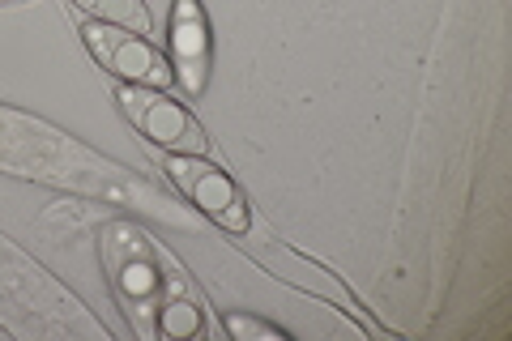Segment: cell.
I'll list each match as a JSON object with an SVG mask.
<instances>
[{
  "instance_id": "cell-7",
  "label": "cell",
  "mask_w": 512,
  "mask_h": 341,
  "mask_svg": "<svg viewBox=\"0 0 512 341\" xmlns=\"http://www.w3.org/2000/svg\"><path fill=\"white\" fill-rule=\"evenodd\" d=\"M73 5L94 13V18H103V22H120L128 30H137V35L150 30V13H146L141 0H73Z\"/></svg>"
},
{
  "instance_id": "cell-8",
  "label": "cell",
  "mask_w": 512,
  "mask_h": 341,
  "mask_svg": "<svg viewBox=\"0 0 512 341\" xmlns=\"http://www.w3.org/2000/svg\"><path fill=\"white\" fill-rule=\"evenodd\" d=\"M227 333L239 337V341H269V337H282V329H274V324H265V320H256V316H227Z\"/></svg>"
},
{
  "instance_id": "cell-5",
  "label": "cell",
  "mask_w": 512,
  "mask_h": 341,
  "mask_svg": "<svg viewBox=\"0 0 512 341\" xmlns=\"http://www.w3.org/2000/svg\"><path fill=\"white\" fill-rule=\"evenodd\" d=\"M82 35L103 69H111L116 77H128L133 86H167L171 81V69L163 64V56H158L137 30H116V26L90 22V26H82Z\"/></svg>"
},
{
  "instance_id": "cell-9",
  "label": "cell",
  "mask_w": 512,
  "mask_h": 341,
  "mask_svg": "<svg viewBox=\"0 0 512 341\" xmlns=\"http://www.w3.org/2000/svg\"><path fill=\"white\" fill-rule=\"evenodd\" d=\"M0 5H22V0H0Z\"/></svg>"
},
{
  "instance_id": "cell-3",
  "label": "cell",
  "mask_w": 512,
  "mask_h": 341,
  "mask_svg": "<svg viewBox=\"0 0 512 341\" xmlns=\"http://www.w3.org/2000/svg\"><path fill=\"white\" fill-rule=\"evenodd\" d=\"M171 180L184 188V197L201 209L205 218H214L222 231L231 235H244L248 231V205H244V192L231 184V175L205 162L201 154H175L171 158Z\"/></svg>"
},
{
  "instance_id": "cell-2",
  "label": "cell",
  "mask_w": 512,
  "mask_h": 341,
  "mask_svg": "<svg viewBox=\"0 0 512 341\" xmlns=\"http://www.w3.org/2000/svg\"><path fill=\"white\" fill-rule=\"evenodd\" d=\"M0 320L22 337H90L107 341V329L94 324L82 303L47 278L39 265L5 243L0 235Z\"/></svg>"
},
{
  "instance_id": "cell-6",
  "label": "cell",
  "mask_w": 512,
  "mask_h": 341,
  "mask_svg": "<svg viewBox=\"0 0 512 341\" xmlns=\"http://www.w3.org/2000/svg\"><path fill=\"white\" fill-rule=\"evenodd\" d=\"M171 64H175V77L188 94H201L205 90V77H210V22L197 0H175V13H171Z\"/></svg>"
},
{
  "instance_id": "cell-4",
  "label": "cell",
  "mask_w": 512,
  "mask_h": 341,
  "mask_svg": "<svg viewBox=\"0 0 512 341\" xmlns=\"http://www.w3.org/2000/svg\"><path fill=\"white\" fill-rule=\"evenodd\" d=\"M116 103L150 141L167 145L175 154H205V133L192 124L188 111L175 99H167L158 86H124L116 94Z\"/></svg>"
},
{
  "instance_id": "cell-1",
  "label": "cell",
  "mask_w": 512,
  "mask_h": 341,
  "mask_svg": "<svg viewBox=\"0 0 512 341\" xmlns=\"http://www.w3.org/2000/svg\"><path fill=\"white\" fill-rule=\"evenodd\" d=\"M111 290L124 307L128 324L141 337H197L205 333V316L163 252L128 222H111L99 239Z\"/></svg>"
}]
</instances>
